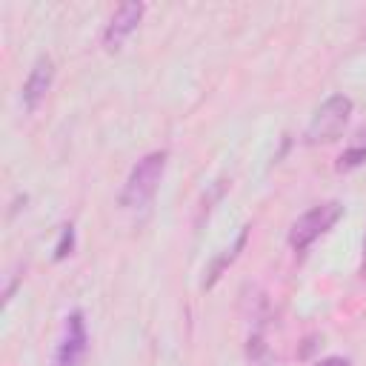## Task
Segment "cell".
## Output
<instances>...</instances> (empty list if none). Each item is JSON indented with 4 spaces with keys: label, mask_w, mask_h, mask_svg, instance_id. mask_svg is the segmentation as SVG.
<instances>
[{
    "label": "cell",
    "mask_w": 366,
    "mask_h": 366,
    "mask_svg": "<svg viewBox=\"0 0 366 366\" xmlns=\"http://www.w3.org/2000/svg\"><path fill=\"white\" fill-rule=\"evenodd\" d=\"M363 274H366V240H363Z\"/></svg>",
    "instance_id": "cell-11"
},
{
    "label": "cell",
    "mask_w": 366,
    "mask_h": 366,
    "mask_svg": "<svg viewBox=\"0 0 366 366\" xmlns=\"http://www.w3.org/2000/svg\"><path fill=\"white\" fill-rule=\"evenodd\" d=\"M143 11H146L143 3H120V6L114 9V14H112L106 31H103V46H106L109 51H117V49L126 43V37L140 26Z\"/></svg>",
    "instance_id": "cell-5"
},
{
    "label": "cell",
    "mask_w": 366,
    "mask_h": 366,
    "mask_svg": "<svg viewBox=\"0 0 366 366\" xmlns=\"http://www.w3.org/2000/svg\"><path fill=\"white\" fill-rule=\"evenodd\" d=\"M86 349H89V335H86L83 312H71L66 317V326H63V337L57 343L54 363L57 366H80L83 357H86Z\"/></svg>",
    "instance_id": "cell-4"
},
{
    "label": "cell",
    "mask_w": 366,
    "mask_h": 366,
    "mask_svg": "<svg viewBox=\"0 0 366 366\" xmlns=\"http://www.w3.org/2000/svg\"><path fill=\"white\" fill-rule=\"evenodd\" d=\"M71 249H74V226L66 223V226L60 229V240H57V246H54V260H66V257L71 254Z\"/></svg>",
    "instance_id": "cell-9"
},
{
    "label": "cell",
    "mask_w": 366,
    "mask_h": 366,
    "mask_svg": "<svg viewBox=\"0 0 366 366\" xmlns=\"http://www.w3.org/2000/svg\"><path fill=\"white\" fill-rule=\"evenodd\" d=\"M352 117V100L346 94H329L312 114L309 126H306V134H303V143L306 146H323V143H332L343 134L346 123Z\"/></svg>",
    "instance_id": "cell-2"
},
{
    "label": "cell",
    "mask_w": 366,
    "mask_h": 366,
    "mask_svg": "<svg viewBox=\"0 0 366 366\" xmlns=\"http://www.w3.org/2000/svg\"><path fill=\"white\" fill-rule=\"evenodd\" d=\"M51 80H54V63H51L49 54H40V57L34 60V66H31L26 83H23V106H26L29 112H34V109L40 106V100L49 94Z\"/></svg>",
    "instance_id": "cell-6"
},
{
    "label": "cell",
    "mask_w": 366,
    "mask_h": 366,
    "mask_svg": "<svg viewBox=\"0 0 366 366\" xmlns=\"http://www.w3.org/2000/svg\"><path fill=\"white\" fill-rule=\"evenodd\" d=\"M343 217V206L337 200H329V203H320V206H312L309 212H303L292 229H289V246L295 252H303L309 249L320 234H326L337 220Z\"/></svg>",
    "instance_id": "cell-3"
},
{
    "label": "cell",
    "mask_w": 366,
    "mask_h": 366,
    "mask_svg": "<svg viewBox=\"0 0 366 366\" xmlns=\"http://www.w3.org/2000/svg\"><path fill=\"white\" fill-rule=\"evenodd\" d=\"M315 366H352V360L343 355H329V357H320Z\"/></svg>",
    "instance_id": "cell-10"
},
{
    "label": "cell",
    "mask_w": 366,
    "mask_h": 366,
    "mask_svg": "<svg viewBox=\"0 0 366 366\" xmlns=\"http://www.w3.org/2000/svg\"><path fill=\"white\" fill-rule=\"evenodd\" d=\"M166 160H169V154L163 149H157V152L143 154L132 166V172L123 183V192H120V206L123 209H143V206L152 203V197L157 194V186L163 180Z\"/></svg>",
    "instance_id": "cell-1"
},
{
    "label": "cell",
    "mask_w": 366,
    "mask_h": 366,
    "mask_svg": "<svg viewBox=\"0 0 366 366\" xmlns=\"http://www.w3.org/2000/svg\"><path fill=\"white\" fill-rule=\"evenodd\" d=\"M249 229H252V226H243L240 234L234 237V243H232L229 249H223V254H217V257L212 260V266L206 269V277H203V289H212V286L220 280V274L226 272V266H232V263L237 260V254L243 252V246H246V240H249Z\"/></svg>",
    "instance_id": "cell-7"
},
{
    "label": "cell",
    "mask_w": 366,
    "mask_h": 366,
    "mask_svg": "<svg viewBox=\"0 0 366 366\" xmlns=\"http://www.w3.org/2000/svg\"><path fill=\"white\" fill-rule=\"evenodd\" d=\"M366 160V129L357 132V140L337 157V172H352Z\"/></svg>",
    "instance_id": "cell-8"
}]
</instances>
